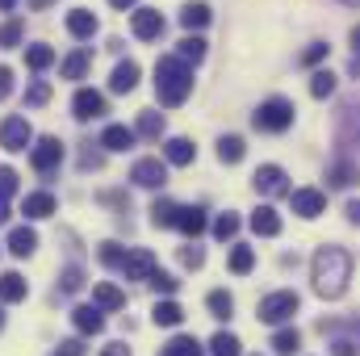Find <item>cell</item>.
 Returning <instances> with one entry per match:
<instances>
[{"label": "cell", "mask_w": 360, "mask_h": 356, "mask_svg": "<svg viewBox=\"0 0 360 356\" xmlns=\"http://www.w3.org/2000/svg\"><path fill=\"white\" fill-rule=\"evenodd\" d=\"M310 281H314V293L319 298H340L352 281V256L335 243H323L314 252V265H310Z\"/></svg>", "instance_id": "6da1fadb"}, {"label": "cell", "mask_w": 360, "mask_h": 356, "mask_svg": "<svg viewBox=\"0 0 360 356\" xmlns=\"http://www.w3.org/2000/svg\"><path fill=\"white\" fill-rule=\"evenodd\" d=\"M188 92H193V68L176 55H164L155 63V96H160V105L176 109V105L188 101Z\"/></svg>", "instance_id": "7a4b0ae2"}, {"label": "cell", "mask_w": 360, "mask_h": 356, "mask_svg": "<svg viewBox=\"0 0 360 356\" xmlns=\"http://www.w3.org/2000/svg\"><path fill=\"white\" fill-rule=\"evenodd\" d=\"M293 101H285V96H269V101H260V109L252 113V126L256 130H264V134H281V130H289L293 126Z\"/></svg>", "instance_id": "3957f363"}, {"label": "cell", "mask_w": 360, "mask_h": 356, "mask_svg": "<svg viewBox=\"0 0 360 356\" xmlns=\"http://www.w3.org/2000/svg\"><path fill=\"white\" fill-rule=\"evenodd\" d=\"M297 306H302V298H297L293 289H276L269 298H260V323L281 327V323H289V319L297 314Z\"/></svg>", "instance_id": "277c9868"}, {"label": "cell", "mask_w": 360, "mask_h": 356, "mask_svg": "<svg viewBox=\"0 0 360 356\" xmlns=\"http://www.w3.org/2000/svg\"><path fill=\"white\" fill-rule=\"evenodd\" d=\"M323 336H331V356H356L360 352V319L323 323Z\"/></svg>", "instance_id": "5b68a950"}, {"label": "cell", "mask_w": 360, "mask_h": 356, "mask_svg": "<svg viewBox=\"0 0 360 356\" xmlns=\"http://www.w3.org/2000/svg\"><path fill=\"white\" fill-rule=\"evenodd\" d=\"M30 164H34V172H42V177H51L59 164H63V143L55 139V134H46V139H38L34 147H30Z\"/></svg>", "instance_id": "8992f818"}, {"label": "cell", "mask_w": 360, "mask_h": 356, "mask_svg": "<svg viewBox=\"0 0 360 356\" xmlns=\"http://www.w3.org/2000/svg\"><path fill=\"white\" fill-rule=\"evenodd\" d=\"M30 143H34V130H30V122L21 113H13V117L0 122V147L4 151H25Z\"/></svg>", "instance_id": "52a82bcc"}, {"label": "cell", "mask_w": 360, "mask_h": 356, "mask_svg": "<svg viewBox=\"0 0 360 356\" xmlns=\"http://www.w3.org/2000/svg\"><path fill=\"white\" fill-rule=\"evenodd\" d=\"M289 205H293L297 218H319V214L327 210V193L314 189V184H306V189H293V193H289Z\"/></svg>", "instance_id": "ba28073f"}, {"label": "cell", "mask_w": 360, "mask_h": 356, "mask_svg": "<svg viewBox=\"0 0 360 356\" xmlns=\"http://www.w3.org/2000/svg\"><path fill=\"white\" fill-rule=\"evenodd\" d=\"M130 180L139 184V189H164L168 184V164L164 160H134V168H130Z\"/></svg>", "instance_id": "9c48e42d"}, {"label": "cell", "mask_w": 360, "mask_h": 356, "mask_svg": "<svg viewBox=\"0 0 360 356\" xmlns=\"http://www.w3.org/2000/svg\"><path fill=\"white\" fill-rule=\"evenodd\" d=\"M130 30H134L139 42H155V38H164V17H160V8H134Z\"/></svg>", "instance_id": "30bf717a"}, {"label": "cell", "mask_w": 360, "mask_h": 356, "mask_svg": "<svg viewBox=\"0 0 360 356\" xmlns=\"http://www.w3.org/2000/svg\"><path fill=\"white\" fill-rule=\"evenodd\" d=\"M285 168L281 164H260L256 168V177H252V184H256V193H264V197H281V193H289V184H285Z\"/></svg>", "instance_id": "8fae6325"}, {"label": "cell", "mask_w": 360, "mask_h": 356, "mask_svg": "<svg viewBox=\"0 0 360 356\" xmlns=\"http://www.w3.org/2000/svg\"><path fill=\"white\" fill-rule=\"evenodd\" d=\"M155 256L147 252V248H134V252H126V260H122V276L126 281H151V272H155Z\"/></svg>", "instance_id": "7c38bea8"}, {"label": "cell", "mask_w": 360, "mask_h": 356, "mask_svg": "<svg viewBox=\"0 0 360 356\" xmlns=\"http://www.w3.org/2000/svg\"><path fill=\"white\" fill-rule=\"evenodd\" d=\"M72 113H76V122H92V117H101L105 113V96L96 89H80L72 96Z\"/></svg>", "instance_id": "4fadbf2b"}, {"label": "cell", "mask_w": 360, "mask_h": 356, "mask_svg": "<svg viewBox=\"0 0 360 356\" xmlns=\"http://www.w3.org/2000/svg\"><path fill=\"white\" fill-rule=\"evenodd\" d=\"M205 227H210V218H205L201 205H180V214H176V231L180 235H188V239L197 243V235H205Z\"/></svg>", "instance_id": "5bb4252c"}, {"label": "cell", "mask_w": 360, "mask_h": 356, "mask_svg": "<svg viewBox=\"0 0 360 356\" xmlns=\"http://www.w3.org/2000/svg\"><path fill=\"white\" fill-rule=\"evenodd\" d=\"M134 126H122V122H109L105 130H101V147L105 151H130L134 147Z\"/></svg>", "instance_id": "9a60e30c"}, {"label": "cell", "mask_w": 360, "mask_h": 356, "mask_svg": "<svg viewBox=\"0 0 360 356\" xmlns=\"http://www.w3.org/2000/svg\"><path fill=\"white\" fill-rule=\"evenodd\" d=\"M72 323H76L80 336H101L105 331V310L101 306H76L72 310Z\"/></svg>", "instance_id": "2e32d148"}, {"label": "cell", "mask_w": 360, "mask_h": 356, "mask_svg": "<svg viewBox=\"0 0 360 356\" xmlns=\"http://www.w3.org/2000/svg\"><path fill=\"white\" fill-rule=\"evenodd\" d=\"M101 30V21H96V13H89V8H72L68 13V34L72 38H80V42H89L92 34Z\"/></svg>", "instance_id": "e0dca14e"}, {"label": "cell", "mask_w": 360, "mask_h": 356, "mask_svg": "<svg viewBox=\"0 0 360 356\" xmlns=\"http://www.w3.org/2000/svg\"><path fill=\"white\" fill-rule=\"evenodd\" d=\"M30 285L21 272H0V306H13V302H25Z\"/></svg>", "instance_id": "ac0fdd59"}, {"label": "cell", "mask_w": 360, "mask_h": 356, "mask_svg": "<svg viewBox=\"0 0 360 356\" xmlns=\"http://www.w3.org/2000/svg\"><path fill=\"white\" fill-rule=\"evenodd\" d=\"M139 76H143V72H139V63H134V59H122V63L113 68V76H109V89H113V92H134Z\"/></svg>", "instance_id": "d6986e66"}, {"label": "cell", "mask_w": 360, "mask_h": 356, "mask_svg": "<svg viewBox=\"0 0 360 356\" xmlns=\"http://www.w3.org/2000/svg\"><path fill=\"white\" fill-rule=\"evenodd\" d=\"M210 17H214V13H210V4H205V0H188V4L180 8V25H184L188 34H193V30H205V25H210Z\"/></svg>", "instance_id": "ffe728a7"}, {"label": "cell", "mask_w": 360, "mask_h": 356, "mask_svg": "<svg viewBox=\"0 0 360 356\" xmlns=\"http://www.w3.org/2000/svg\"><path fill=\"white\" fill-rule=\"evenodd\" d=\"M21 214L25 218H51L55 214V193H25V201H21Z\"/></svg>", "instance_id": "44dd1931"}, {"label": "cell", "mask_w": 360, "mask_h": 356, "mask_svg": "<svg viewBox=\"0 0 360 356\" xmlns=\"http://www.w3.org/2000/svg\"><path fill=\"white\" fill-rule=\"evenodd\" d=\"M193 155H197V147L188 139H168L164 143V164H172V168H188Z\"/></svg>", "instance_id": "7402d4cb"}, {"label": "cell", "mask_w": 360, "mask_h": 356, "mask_svg": "<svg viewBox=\"0 0 360 356\" xmlns=\"http://www.w3.org/2000/svg\"><path fill=\"white\" fill-rule=\"evenodd\" d=\"M252 231L264 235V239L281 235V214H276L272 205H256V210H252Z\"/></svg>", "instance_id": "603a6c76"}, {"label": "cell", "mask_w": 360, "mask_h": 356, "mask_svg": "<svg viewBox=\"0 0 360 356\" xmlns=\"http://www.w3.org/2000/svg\"><path fill=\"white\" fill-rule=\"evenodd\" d=\"M34 248H38V235H34L30 227H13V231H8V252H13L17 260L34 256Z\"/></svg>", "instance_id": "cb8c5ba5"}, {"label": "cell", "mask_w": 360, "mask_h": 356, "mask_svg": "<svg viewBox=\"0 0 360 356\" xmlns=\"http://www.w3.org/2000/svg\"><path fill=\"white\" fill-rule=\"evenodd\" d=\"M89 63H92V55L84 51V46H76L63 63H59V76L63 80H84V72H89Z\"/></svg>", "instance_id": "d4e9b609"}, {"label": "cell", "mask_w": 360, "mask_h": 356, "mask_svg": "<svg viewBox=\"0 0 360 356\" xmlns=\"http://www.w3.org/2000/svg\"><path fill=\"white\" fill-rule=\"evenodd\" d=\"M356 180H360V168L352 160H335V164L327 168V184H331V189H348V184H356Z\"/></svg>", "instance_id": "484cf974"}, {"label": "cell", "mask_w": 360, "mask_h": 356, "mask_svg": "<svg viewBox=\"0 0 360 356\" xmlns=\"http://www.w3.org/2000/svg\"><path fill=\"white\" fill-rule=\"evenodd\" d=\"M151 323H155V327H180V323H184V310H180V302H172V298L155 302V310H151Z\"/></svg>", "instance_id": "4316f807"}, {"label": "cell", "mask_w": 360, "mask_h": 356, "mask_svg": "<svg viewBox=\"0 0 360 356\" xmlns=\"http://www.w3.org/2000/svg\"><path fill=\"white\" fill-rule=\"evenodd\" d=\"M176 59H184L188 68L201 63V59H205V38H201V34H184L176 42Z\"/></svg>", "instance_id": "83f0119b"}, {"label": "cell", "mask_w": 360, "mask_h": 356, "mask_svg": "<svg viewBox=\"0 0 360 356\" xmlns=\"http://www.w3.org/2000/svg\"><path fill=\"white\" fill-rule=\"evenodd\" d=\"M92 302H96L101 310H122V306H126V293H122L117 285H109V281H101V285L92 289Z\"/></svg>", "instance_id": "f1b7e54d"}, {"label": "cell", "mask_w": 360, "mask_h": 356, "mask_svg": "<svg viewBox=\"0 0 360 356\" xmlns=\"http://www.w3.org/2000/svg\"><path fill=\"white\" fill-rule=\"evenodd\" d=\"M134 134H139V139H160V134H164V113L143 109V113H139V122H134Z\"/></svg>", "instance_id": "f546056e"}, {"label": "cell", "mask_w": 360, "mask_h": 356, "mask_svg": "<svg viewBox=\"0 0 360 356\" xmlns=\"http://www.w3.org/2000/svg\"><path fill=\"white\" fill-rule=\"evenodd\" d=\"M243 155H248V143H243L239 134H222V139H218V160H222V164H239Z\"/></svg>", "instance_id": "4dcf8cb0"}, {"label": "cell", "mask_w": 360, "mask_h": 356, "mask_svg": "<svg viewBox=\"0 0 360 356\" xmlns=\"http://www.w3.org/2000/svg\"><path fill=\"white\" fill-rule=\"evenodd\" d=\"M160 356H205V348H201L193 336H172V340L160 348Z\"/></svg>", "instance_id": "1f68e13d"}, {"label": "cell", "mask_w": 360, "mask_h": 356, "mask_svg": "<svg viewBox=\"0 0 360 356\" xmlns=\"http://www.w3.org/2000/svg\"><path fill=\"white\" fill-rule=\"evenodd\" d=\"M176 214H180V205H176V201H168V197H160V201L151 205V222H155L160 231L176 227Z\"/></svg>", "instance_id": "d6a6232c"}, {"label": "cell", "mask_w": 360, "mask_h": 356, "mask_svg": "<svg viewBox=\"0 0 360 356\" xmlns=\"http://www.w3.org/2000/svg\"><path fill=\"white\" fill-rule=\"evenodd\" d=\"M297 348H302V336H297L293 327H281V331L272 336V352L276 356H293Z\"/></svg>", "instance_id": "836d02e7"}, {"label": "cell", "mask_w": 360, "mask_h": 356, "mask_svg": "<svg viewBox=\"0 0 360 356\" xmlns=\"http://www.w3.org/2000/svg\"><path fill=\"white\" fill-rule=\"evenodd\" d=\"M25 63H30V72H46V68L55 63V51H51L46 42H34V46L25 51Z\"/></svg>", "instance_id": "e575fe53"}, {"label": "cell", "mask_w": 360, "mask_h": 356, "mask_svg": "<svg viewBox=\"0 0 360 356\" xmlns=\"http://www.w3.org/2000/svg\"><path fill=\"white\" fill-rule=\"evenodd\" d=\"M205 306H210L214 319H231V314H235V298H231L226 289H214V293L205 298Z\"/></svg>", "instance_id": "d590c367"}, {"label": "cell", "mask_w": 360, "mask_h": 356, "mask_svg": "<svg viewBox=\"0 0 360 356\" xmlns=\"http://www.w3.org/2000/svg\"><path fill=\"white\" fill-rule=\"evenodd\" d=\"M252 268H256V252L243 248V243H235V248H231V272H235V276H248Z\"/></svg>", "instance_id": "8d00e7d4"}, {"label": "cell", "mask_w": 360, "mask_h": 356, "mask_svg": "<svg viewBox=\"0 0 360 356\" xmlns=\"http://www.w3.org/2000/svg\"><path fill=\"white\" fill-rule=\"evenodd\" d=\"M21 38H25V21H21V17H13V21H4V25H0V51L21 46Z\"/></svg>", "instance_id": "74e56055"}, {"label": "cell", "mask_w": 360, "mask_h": 356, "mask_svg": "<svg viewBox=\"0 0 360 356\" xmlns=\"http://www.w3.org/2000/svg\"><path fill=\"white\" fill-rule=\"evenodd\" d=\"M210 352H214V356H243V344H239V336L218 331V336L210 340Z\"/></svg>", "instance_id": "f35d334b"}, {"label": "cell", "mask_w": 360, "mask_h": 356, "mask_svg": "<svg viewBox=\"0 0 360 356\" xmlns=\"http://www.w3.org/2000/svg\"><path fill=\"white\" fill-rule=\"evenodd\" d=\"M235 235H239V214H231V210L218 214V218H214V239L226 243V239H235Z\"/></svg>", "instance_id": "ab89813d"}, {"label": "cell", "mask_w": 360, "mask_h": 356, "mask_svg": "<svg viewBox=\"0 0 360 356\" xmlns=\"http://www.w3.org/2000/svg\"><path fill=\"white\" fill-rule=\"evenodd\" d=\"M80 289H84V272L76 265H68L59 272V293H80Z\"/></svg>", "instance_id": "60d3db41"}, {"label": "cell", "mask_w": 360, "mask_h": 356, "mask_svg": "<svg viewBox=\"0 0 360 356\" xmlns=\"http://www.w3.org/2000/svg\"><path fill=\"white\" fill-rule=\"evenodd\" d=\"M147 285H151L155 293H164V298H172V293H176V289H180V281H176V276H172V272H164V268H155Z\"/></svg>", "instance_id": "b9f144b4"}, {"label": "cell", "mask_w": 360, "mask_h": 356, "mask_svg": "<svg viewBox=\"0 0 360 356\" xmlns=\"http://www.w3.org/2000/svg\"><path fill=\"white\" fill-rule=\"evenodd\" d=\"M331 92H335V76H331V72H314V76H310V96L327 101Z\"/></svg>", "instance_id": "7bdbcfd3"}, {"label": "cell", "mask_w": 360, "mask_h": 356, "mask_svg": "<svg viewBox=\"0 0 360 356\" xmlns=\"http://www.w3.org/2000/svg\"><path fill=\"white\" fill-rule=\"evenodd\" d=\"M51 101V84L46 80H34L30 89H25V105H46Z\"/></svg>", "instance_id": "ee69618b"}, {"label": "cell", "mask_w": 360, "mask_h": 356, "mask_svg": "<svg viewBox=\"0 0 360 356\" xmlns=\"http://www.w3.org/2000/svg\"><path fill=\"white\" fill-rule=\"evenodd\" d=\"M122 260H126V252L117 243H101V265L105 268H122Z\"/></svg>", "instance_id": "f6af8a7d"}, {"label": "cell", "mask_w": 360, "mask_h": 356, "mask_svg": "<svg viewBox=\"0 0 360 356\" xmlns=\"http://www.w3.org/2000/svg\"><path fill=\"white\" fill-rule=\"evenodd\" d=\"M327 51H331L327 42H310V46L302 51V63H306V68H314V63H323V59H327Z\"/></svg>", "instance_id": "bcb514c9"}, {"label": "cell", "mask_w": 360, "mask_h": 356, "mask_svg": "<svg viewBox=\"0 0 360 356\" xmlns=\"http://www.w3.org/2000/svg\"><path fill=\"white\" fill-rule=\"evenodd\" d=\"M180 265L184 268H201L205 265V252H201L197 243H188V248H180Z\"/></svg>", "instance_id": "7dc6e473"}, {"label": "cell", "mask_w": 360, "mask_h": 356, "mask_svg": "<svg viewBox=\"0 0 360 356\" xmlns=\"http://www.w3.org/2000/svg\"><path fill=\"white\" fill-rule=\"evenodd\" d=\"M17 193V172L8 164H0V197H13Z\"/></svg>", "instance_id": "c3c4849f"}, {"label": "cell", "mask_w": 360, "mask_h": 356, "mask_svg": "<svg viewBox=\"0 0 360 356\" xmlns=\"http://www.w3.org/2000/svg\"><path fill=\"white\" fill-rule=\"evenodd\" d=\"M55 356H84V344H80V340H63Z\"/></svg>", "instance_id": "681fc988"}, {"label": "cell", "mask_w": 360, "mask_h": 356, "mask_svg": "<svg viewBox=\"0 0 360 356\" xmlns=\"http://www.w3.org/2000/svg\"><path fill=\"white\" fill-rule=\"evenodd\" d=\"M344 214H348V222H356L360 227V197H352V201L344 205Z\"/></svg>", "instance_id": "f907efd6"}, {"label": "cell", "mask_w": 360, "mask_h": 356, "mask_svg": "<svg viewBox=\"0 0 360 356\" xmlns=\"http://www.w3.org/2000/svg\"><path fill=\"white\" fill-rule=\"evenodd\" d=\"M8 92H13V72L0 68V96H8Z\"/></svg>", "instance_id": "816d5d0a"}, {"label": "cell", "mask_w": 360, "mask_h": 356, "mask_svg": "<svg viewBox=\"0 0 360 356\" xmlns=\"http://www.w3.org/2000/svg\"><path fill=\"white\" fill-rule=\"evenodd\" d=\"M80 164H84V168H101V155H96V151H84Z\"/></svg>", "instance_id": "f5cc1de1"}, {"label": "cell", "mask_w": 360, "mask_h": 356, "mask_svg": "<svg viewBox=\"0 0 360 356\" xmlns=\"http://www.w3.org/2000/svg\"><path fill=\"white\" fill-rule=\"evenodd\" d=\"M101 356H130V348H126V344H109Z\"/></svg>", "instance_id": "db71d44e"}, {"label": "cell", "mask_w": 360, "mask_h": 356, "mask_svg": "<svg viewBox=\"0 0 360 356\" xmlns=\"http://www.w3.org/2000/svg\"><path fill=\"white\" fill-rule=\"evenodd\" d=\"M348 76H356V80H360V55L352 59V63H348Z\"/></svg>", "instance_id": "11a10c76"}, {"label": "cell", "mask_w": 360, "mask_h": 356, "mask_svg": "<svg viewBox=\"0 0 360 356\" xmlns=\"http://www.w3.org/2000/svg\"><path fill=\"white\" fill-rule=\"evenodd\" d=\"M109 4H113V8H134L139 0H109Z\"/></svg>", "instance_id": "9f6ffc18"}, {"label": "cell", "mask_w": 360, "mask_h": 356, "mask_svg": "<svg viewBox=\"0 0 360 356\" xmlns=\"http://www.w3.org/2000/svg\"><path fill=\"white\" fill-rule=\"evenodd\" d=\"M17 8V0H0V13H13Z\"/></svg>", "instance_id": "6f0895ef"}, {"label": "cell", "mask_w": 360, "mask_h": 356, "mask_svg": "<svg viewBox=\"0 0 360 356\" xmlns=\"http://www.w3.org/2000/svg\"><path fill=\"white\" fill-rule=\"evenodd\" d=\"M8 218V197H0V222Z\"/></svg>", "instance_id": "680465c9"}, {"label": "cell", "mask_w": 360, "mask_h": 356, "mask_svg": "<svg viewBox=\"0 0 360 356\" xmlns=\"http://www.w3.org/2000/svg\"><path fill=\"white\" fill-rule=\"evenodd\" d=\"M352 46H356V55H360V25L352 30Z\"/></svg>", "instance_id": "91938a15"}, {"label": "cell", "mask_w": 360, "mask_h": 356, "mask_svg": "<svg viewBox=\"0 0 360 356\" xmlns=\"http://www.w3.org/2000/svg\"><path fill=\"white\" fill-rule=\"evenodd\" d=\"M30 4H34V8H46V4H51V0H30Z\"/></svg>", "instance_id": "94428289"}, {"label": "cell", "mask_w": 360, "mask_h": 356, "mask_svg": "<svg viewBox=\"0 0 360 356\" xmlns=\"http://www.w3.org/2000/svg\"><path fill=\"white\" fill-rule=\"evenodd\" d=\"M0 331H4V310H0Z\"/></svg>", "instance_id": "6125c7cd"}, {"label": "cell", "mask_w": 360, "mask_h": 356, "mask_svg": "<svg viewBox=\"0 0 360 356\" xmlns=\"http://www.w3.org/2000/svg\"><path fill=\"white\" fill-rule=\"evenodd\" d=\"M340 4H360V0H340Z\"/></svg>", "instance_id": "be15d7a7"}]
</instances>
